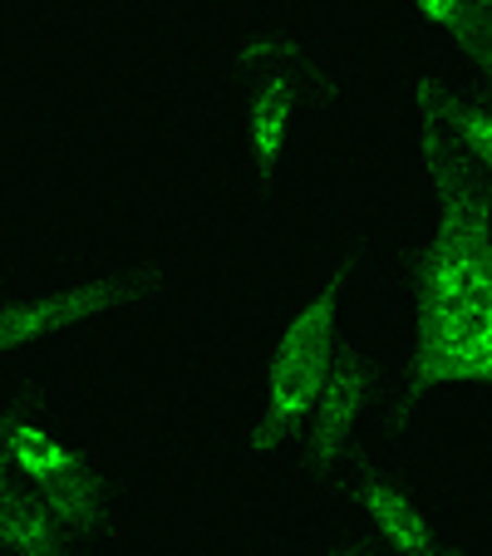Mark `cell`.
<instances>
[{"mask_svg":"<svg viewBox=\"0 0 492 556\" xmlns=\"http://www.w3.org/2000/svg\"><path fill=\"white\" fill-rule=\"evenodd\" d=\"M231 70H237L241 94L247 178L256 192H272L305 118L320 114L330 99V70L301 35L281 30V25H256V30L237 35Z\"/></svg>","mask_w":492,"mask_h":556,"instance_id":"2","label":"cell"},{"mask_svg":"<svg viewBox=\"0 0 492 556\" xmlns=\"http://www.w3.org/2000/svg\"><path fill=\"white\" fill-rule=\"evenodd\" d=\"M0 458H5V468H11V478L21 488H40V483H50L54 472L74 468V463L85 458V448H74L45 419L35 400H15L0 409Z\"/></svg>","mask_w":492,"mask_h":556,"instance_id":"8","label":"cell"},{"mask_svg":"<svg viewBox=\"0 0 492 556\" xmlns=\"http://www.w3.org/2000/svg\"><path fill=\"white\" fill-rule=\"evenodd\" d=\"M163 286H168V266H124V271H85L54 286H30V291H0V359L109 320V315L138 311Z\"/></svg>","mask_w":492,"mask_h":556,"instance_id":"4","label":"cell"},{"mask_svg":"<svg viewBox=\"0 0 492 556\" xmlns=\"http://www.w3.org/2000/svg\"><path fill=\"white\" fill-rule=\"evenodd\" d=\"M325 556H375V546L365 536H336V542L325 546Z\"/></svg>","mask_w":492,"mask_h":556,"instance_id":"12","label":"cell"},{"mask_svg":"<svg viewBox=\"0 0 492 556\" xmlns=\"http://www.w3.org/2000/svg\"><path fill=\"white\" fill-rule=\"evenodd\" d=\"M25 493L40 497V507L85 546V552L104 556L109 536H114V478H109L104 458L85 448V458L74 468L54 472L50 483L40 488H25Z\"/></svg>","mask_w":492,"mask_h":556,"instance_id":"7","label":"cell"},{"mask_svg":"<svg viewBox=\"0 0 492 556\" xmlns=\"http://www.w3.org/2000/svg\"><path fill=\"white\" fill-rule=\"evenodd\" d=\"M414 15L443 30L478 74L482 104H492V0H414Z\"/></svg>","mask_w":492,"mask_h":556,"instance_id":"10","label":"cell"},{"mask_svg":"<svg viewBox=\"0 0 492 556\" xmlns=\"http://www.w3.org/2000/svg\"><path fill=\"white\" fill-rule=\"evenodd\" d=\"M15 478H11V468H5V458H0V517H5V503H11V493H15Z\"/></svg>","mask_w":492,"mask_h":556,"instance_id":"13","label":"cell"},{"mask_svg":"<svg viewBox=\"0 0 492 556\" xmlns=\"http://www.w3.org/2000/svg\"><path fill=\"white\" fill-rule=\"evenodd\" d=\"M375 394H379L375 359L365 355L359 340H340L336 365L325 375L320 394L311 404V419H305V433H301L305 478H311V488L320 497H336L345 468L355 463V453H359L355 439H359L365 414L375 409Z\"/></svg>","mask_w":492,"mask_h":556,"instance_id":"5","label":"cell"},{"mask_svg":"<svg viewBox=\"0 0 492 556\" xmlns=\"http://www.w3.org/2000/svg\"><path fill=\"white\" fill-rule=\"evenodd\" d=\"M0 556H99L85 552L60 522L40 507V497L15 488L0 517Z\"/></svg>","mask_w":492,"mask_h":556,"instance_id":"11","label":"cell"},{"mask_svg":"<svg viewBox=\"0 0 492 556\" xmlns=\"http://www.w3.org/2000/svg\"><path fill=\"white\" fill-rule=\"evenodd\" d=\"M359 266V242L345 237V247L336 252L330 271L320 276L311 295L286 315V326L272 340V359H266V384L256 419L247 429V448L252 453H276L286 443H301L311 404L320 394L325 375L336 365L340 350V315H345V295Z\"/></svg>","mask_w":492,"mask_h":556,"instance_id":"3","label":"cell"},{"mask_svg":"<svg viewBox=\"0 0 492 556\" xmlns=\"http://www.w3.org/2000/svg\"><path fill=\"white\" fill-rule=\"evenodd\" d=\"M408 109H414V118L439 128L482 178H492V104L458 94L433 74H414L408 79Z\"/></svg>","mask_w":492,"mask_h":556,"instance_id":"9","label":"cell"},{"mask_svg":"<svg viewBox=\"0 0 492 556\" xmlns=\"http://www.w3.org/2000/svg\"><path fill=\"white\" fill-rule=\"evenodd\" d=\"M336 497H345L359 517H365L369 536L384 556H472L463 546V536H453L439 517L424 507V497H414V488L399 478L389 463L355 453V463L345 468Z\"/></svg>","mask_w":492,"mask_h":556,"instance_id":"6","label":"cell"},{"mask_svg":"<svg viewBox=\"0 0 492 556\" xmlns=\"http://www.w3.org/2000/svg\"><path fill=\"white\" fill-rule=\"evenodd\" d=\"M414 153L429 231L408 256V355L389 424L414 419L443 389H492V178L424 118H414Z\"/></svg>","mask_w":492,"mask_h":556,"instance_id":"1","label":"cell"}]
</instances>
